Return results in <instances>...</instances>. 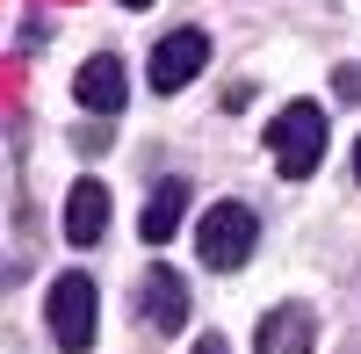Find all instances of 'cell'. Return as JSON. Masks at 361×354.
<instances>
[{
  "label": "cell",
  "instance_id": "1",
  "mask_svg": "<svg viewBox=\"0 0 361 354\" xmlns=\"http://www.w3.org/2000/svg\"><path fill=\"white\" fill-rule=\"evenodd\" d=\"M267 145H275V166L289 173V181L318 173V159H325V109L318 102H289L275 116V130H267Z\"/></svg>",
  "mask_w": 361,
  "mask_h": 354
},
{
  "label": "cell",
  "instance_id": "2",
  "mask_svg": "<svg viewBox=\"0 0 361 354\" xmlns=\"http://www.w3.org/2000/svg\"><path fill=\"white\" fill-rule=\"evenodd\" d=\"M253 239H260V217L246 210V202H217V210L202 217V231H195V253L209 260V268H246Z\"/></svg>",
  "mask_w": 361,
  "mask_h": 354
},
{
  "label": "cell",
  "instance_id": "3",
  "mask_svg": "<svg viewBox=\"0 0 361 354\" xmlns=\"http://www.w3.org/2000/svg\"><path fill=\"white\" fill-rule=\"evenodd\" d=\"M94 282H87V275H58L51 282V340L58 347H66V354H87V347H94Z\"/></svg>",
  "mask_w": 361,
  "mask_h": 354
},
{
  "label": "cell",
  "instance_id": "4",
  "mask_svg": "<svg viewBox=\"0 0 361 354\" xmlns=\"http://www.w3.org/2000/svg\"><path fill=\"white\" fill-rule=\"evenodd\" d=\"M202 66H209V37L202 29H173V37H159V51H152V87L159 94H180Z\"/></svg>",
  "mask_w": 361,
  "mask_h": 354
},
{
  "label": "cell",
  "instance_id": "5",
  "mask_svg": "<svg viewBox=\"0 0 361 354\" xmlns=\"http://www.w3.org/2000/svg\"><path fill=\"white\" fill-rule=\"evenodd\" d=\"M73 94H80V109H94V116H116V109L130 102V73H123V58H116V51H94V58L80 66Z\"/></svg>",
  "mask_w": 361,
  "mask_h": 354
},
{
  "label": "cell",
  "instance_id": "6",
  "mask_svg": "<svg viewBox=\"0 0 361 354\" xmlns=\"http://www.w3.org/2000/svg\"><path fill=\"white\" fill-rule=\"evenodd\" d=\"M311 340H318V318H311L304 304H282V311H267V318H260L253 354H304Z\"/></svg>",
  "mask_w": 361,
  "mask_h": 354
},
{
  "label": "cell",
  "instance_id": "7",
  "mask_svg": "<svg viewBox=\"0 0 361 354\" xmlns=\"http://www.w3.org/2000/svg\"><path fill=\"white\" fill-rule=\"evenodd\" d=\"M102 224H109V188L102 181H73L66 188V239L73 246H94Z\"/></svg>",
  "mask_w": 361,
  "mask_h": 354
},
{
  "label": "cell",
  "instance_id": "8",
  "mask_svg": "<svg viewBox=\"0 0 361 354\" xmlns=\"http://www.w3.org/2000/svg\"><path fill=\"white\" fill-rule=\"evenodd\" d=\"M145 318H152L159 333H180V326H188V282H180L173 268H152V275H145Z\"/></svg>",
  "mask_w": 361,
  "mask_h": 354
},
{
  "label": "cell",
  "instance_id": "9",
  "mask_svg": "<svg viewBox=\"0 0 361 354\" xmlns=\"http://www.w3.org/2000/svg\"><path fill=\"white\" fill-rule=\"evenodd\" d=\"M180 217H188V181H159L152 195H145V210H137V231L152 246H166L173 231H180Z\"/></svg>",
  "mask_w": 361,
  "mask_h": 354
},
{
  "label": "cell",
  "instance_id": "10",
  "mask_svg": "<svg viewBox=\"0 0 361 354\" xmlns=\"http://www.w3.org/2000/svg\"><path fill=\"white\" fill-rule=\"evenodd\" d=\"M73 152H87V159H94V152H109V130H102V123H87V130H73Z\"/></svg>",
  "mask_w": 361,
  "mask_h": 354
},
{
  "label": "cell",
  "instance_id": "11",
  "mask_svg": "<svg viewBox=\"0 0 361 354\" xmlns=\"http://www.w3.org/2000/svg\"><path fill=\"white\" fill-rule=\"evenodd\" d=\"M333 87H340V102H361V66H347V73H340Z\"/></svg>",
  "mask_w": 361,
  "mask_h": 354
},
{
  "label": "cell",
  "instance_id": "12",
  "mask_svg": "<svg viewBox=\"0 0 361 354\" xmlns=\"http://www.w3.org/2000/svg\"><path fill=\"white\" fill-rule=\"evenodd\" d=\"M195 354H231V347H224L217 333H202V340H195Z\"/></svg>",
  "mask_w": 361,
  "mask_h": 354
},
{
  "label": "cell",
  "instance_id": "13",
  "mask_svg": "<svg viewBox=\"0 0 361 354\" xmlns=\"http://www.w3.org/2000/svg\"><path fill=\"white\" fill-rule=\"evenodd\" d=\"M123 8H152V0H123Z\"/></svg>",
  "mask_w": 361,
  "mask_h": 354
},
{
  "label": "cell",
  "instance_id": "14",
  "mask_svg": "<svg viewBox=\"0 0 361 354\" xmlns=\"http://www.w3.org/2000/svg\"><path fill=\"white\" fill-rule=\"evenodd\" d=\"M354 173H361V145H354Z\"/></svg>",
  "mask_w": 361,
  "mask_h": 354
}]
</instances>
